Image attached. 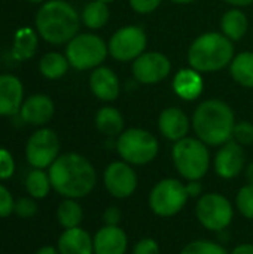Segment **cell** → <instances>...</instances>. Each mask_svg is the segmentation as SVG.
<instances>
[{"instance_id":"obj_1","label":"cell","mask_w":253,"mask_h":254,"mask_svg":"<svg viewBox=\"0 0 253 254\" xmlns=\"http://www.w3.org/2000/svg\"><path fill=\"white\" fill-rule=\"evenodd\" d=\"M52 190L63 198L84 199L97 186V170L92 162L81 153H61L48 168Z\"/></svg>"},{"instance_id":"obj_2","label":"cell","mask_w":253,"mask_h":254,"mask_svg":"<svg viewBox=\"0 0 253 254\" xmlns=\"http://www.w3.org/2000/svg\"><path fill=\"white\" fill-rule=\"evenodd\" d=\"M192 131L209 147H219L233 140L236 115L231 106L222 100H206L192 113Z\"/></svg>"},{"instance_id":"obj_3","label":"cell","mask_w":253,"mask_h":254,"mask_svg":"<svg viewBox=\"0 0 253 254\" xmlns=\"http://www.w3.org/2000/svg\"><path fill=\"white\" fill-rule=\"evenodd\" d=\"M81 15L66 0H48L39 7L34 24L37 34L51 45H67L81 27Z\"/></svg>"},{"instance_id":"obj_4","label":"cell","mask_w":253,"mask_h":254,"mask_svg":"<svg viewBox=\"0 0 253 254\" xmlns=\"http://www.w3.org/2000/svg\"><path fill=\"white\" fill-rule=\"evenodd\" d=\"M234 58V42L224 33L207 31L200 34L188 49L189 67L200 73H215L230 67Z\"/></svg>"},{"instance_id":"obj_5","label":"cell","mask_w":253,"mask_h":254,"mask_svg":"<svg viewBox=\"0 0 253 254\" xmlns=\"http://www.w3.org/2000/svg\"><path fill=\"white\" fill-rule=\"evenodd\" d=\"M210 147L197 137H185L171 147L173 167L183 182L203 180L212 168Z\"/></svg>"},{"instance_id":"obj_6","label":"cell","mask_w":253,"mask_h":254,"mask_svg":"<svg viewBox=\"0 0 253 254\" xmlns=\"http://www.w3.org/2000/svg\"><path fill=\"white\" fill-rule=\"evenodd\" d=\"M115 150L119 159L133 167L152 164L160 153V141L151 131L139 127L125 128L115 138Z\"/></svg>"},{"instance_id":"obj_7","label":"cell","mask_w":253,"mask_h":254,"mask_svg":"<svg viewBox=\"0 0 253 254\" xmlns=\"http://www.w3.org/2000/svg\"><path fill=\"white\" fill-rule=\"evenodd\" d=\"M191 201L186 185L179 177L158 180L148 193V208L160 219H171L180 214Z\"/></svg>"},{"instance_id":"obj_8","label":"cell","mask_w":253,"mask_h":254,"mask_svg":"<svg viewBox=\"0 0 253 254\" xmlns=\"http://www.w3.org/2000/svg\"><path fill=\"white\" fill-rule=\"evenodd\" d=\"M236 213L234 202L221 192H204L194 207L198 225L215 234L227 232L234 222Z\"/></svg>"},{"instance_id":"obj_9","label":"cell","mask_w":253,"mask_h":254,"mask_svg":"<svg viewBox=\"0 0 253 254\" xmlns=\"http://www.w3.org/2000/svg\"><path fill=\"white\" fill-rule=\"evenodd\" d=\"M70 67L75 70H94L100 67L109 55L107 43L94 33H78L66 46Z\"/></svg>"},{"instance_id":"obj_10","label":"cell","mask_w":253,"mask_h":254,"mask_svg":"<svg viewBox=\"0 0 253 254\" xmlns=\"http://www.w3.org/2000/svg\"><path fill=\"white\" fill-rule=\"evenodd\" d=\"M101 183L104 190L118 201L131 198L139 188V176L136 167L118 159L109 162L101 174Z\"/></svg>"},{"instance_id":"obj_11","label":"cell","mask_w":253,"mask_h":254,"mask_svg":"<svg viewBox=\"0 0 253 254\" xmlns=\"http://www.w3.org/2000/svg\"><path fill=\"white\" fill-rule=\"evenodd\" d=\"M61 144L57 132L51 128H39L25 144V159L31 168L48 170L61 155Z\"/></svg>"},{"instance_id":"obj_12","label":"cell","mask_w":253,"mask_h":254,"mask_svg":"<svg viewBox=\"0 0 253 254\" xmlns=\"http://www.w3.org/2000/svg\"><path fill=\"white\" fill-rule=\"evenodd\" d=\"M148 36L142 27L125 25L118 28L107 43L109 55L119 63H130L146 52Z\"/></svg>"},{"instance_id":"obj_13","label":"cell","mask_w":253,"mask_h":254,"mask_svg":"<svg viewBox=\"0 0 253 254\" xmlns=\"http://www.w3.org/2000/svg\"><path fill=\"white\" fill-rule=\"evenodd\" d=\"M131 71L136 82L143 85H155L169 77L171 73V61L163 52H143L133 61Z\"/></svg>"},{"instance_id":"obj_14","label":"cell","mask_w":253,"mask_h":254,"mask_svg":"<svg viewBox=\"0 0 253 254\" xmlns=\"http://www.w3.org/2000/svg\"><path fill=\"white\" fill-rule=\"evenodd\" d=\"M246 152L245 147L230 140L228 143L218 147L216 155L212 159V168L221 180H234L243 174L246 167Z\"/></svg>"},{"instance_id":"obj_15","label":"cell","mask_w":253,"mask_h":254,"mask_svg":"<svg viewBox=\"0 0 253 254\" xmlns=\"http://www.w3.org/2000/svg\"><path fill=\"white\" fill-rule=\"evenodd\" d=\"M94 254H127L130 249L128 234L122 226L103 225L92 235Z\"/></svg>"},{"instance_id":"obj_16","label":"cell","mask_w":253,"mask_h":254,"mask_svg":"<svg viewBox=\"0 0 253 254\" xmlns=\"http://www.w3.org/2000/svg\"><path fill=\"white\" fill-rule=\"evenodd\" d=\"M191 128V119L179 107H167L158 116V131L166 140L171 143L188 137Z\"/></svg>"},{"instance_id":"obj_17","label":"cell","mask_w":253,"mask_h":254,"mask_svg":"<svg viewBox=\"0 0 253 254\" xmlns=\"http://www.w3.org/2000/svg\"><path fill=\"white\" fill-rule=\"evenodd\" d=\"M55 113V104L46 94H33L24 100L19 109V118L24 124L33 127L46 125Z\"/></svg>"},{"instance_id":"obj_18","label":"cell","mask_w":253,"mask_h":254,"mask_svg":"<svg viewBox=\"0 0 253 254\" xmlns=\"http://www.w3.org/2000/svg\"><path fill=\"white\" fill-rule=\"evenodd\" d=\"M89 89L100 101L110 103L121 94V80L110 67L100 65L89 74Z\"/></svg>"},{"instance_id":"obj_19","label":"cell","mask_w":253,"mask_h":254,"mask_svg":"<svg viewBox=\"0 0 253 254\" xmlns=\"http://www.w3.org/2000/svg\"><path fill=\"white\" fill-rule=\"evenodd\" d=\"M24 103V86L15 74H0V116L9 118L19 113Z\"/></svg>"},{"instance_id":"obj_20","label":"cell","mask_w":253,"mask_h":254,"mask_svg":"<svg viewBox=\"0 0 253 254\" xmlns=\"http://www.w3.org/2000/svg\"><path fill=\"white\" fill-rule=\"evenodd\" d=\"M173 91L183 101H194L201 97L204 91L203 73L192 67L180 68L173 77Z\"/></svg>"},{"instance_id":"obj_21","label":"cell","mask_w":253,"mask_h":254,"mask_svg":"<svg viewBox=\"0 0 253 254\" xmlns=\"http://www.w3.org/2000/svg\"><path fill=\"white\" fill-rule=\"evenodd\" d=\"M60 254H94L92 235L82 226L64 229L57 241Z\"/></svg>"},{"instance_id":"obj_22","label":"cell","mask_w":253,"mask_h":254,"mask_svg":"<svg viewBox=\"0 0 253 254\" xmlns=\"http://www.w3.org/2000/svg\"><path fill=\"white\" fill-rule=\"evenodd\" d=\"M95 128L107 138H116L125 129V121L122 113L112 106H104L97 110L94 118Z\"/></svg>"},{"instance_id":"obj_23","label":"cell","mask_w":253,"mask_h":254,"mask_svg":"<svg viewBox=\"0 0 253 254\" xmlns=\"http://www.w3.org/2000/svg\"><path fill=\"white\" fill-rule=\"evenodd\" d=\"M221 30V33H224L230 40L239 42L249 30V19L240 7H233L222 15Z\"/></svg>"},{"instance_id":"obj_24","label":"cell","mask_w":253,"mask_h":254,"mask_svg":"<svg viewBox=\"0 0 253 254\" xmlns=\"http://www.w3.org/2000/svg\"><path fill=\"white\" fill-rule=\"evenodd\" d=\"M84 216L85 213L79 199H72V198H63V201L58 204L55 211L57 222L63 229L79 228L84 222Z\"/></svg>"},{"instance_id":"obj_25","label":"cell","mask_w":253,"mask_h":254,"mask_svg":"<svg viewBox=\"0 0 253 254\" xmlns=\"http://www.w3.org/2000/svg\"><path fill=\"white\" fill-rule=\"evenodd\" d=\"M37 45H39L37 33L30 27H21L13 37L12 55L18 61L30 60L36 54Z\"/></svg>"},{"instance_id":"obj_26","label":"cell","mask_w":253,"mask_h":254,"mask_svg":"<svg viewBox=\"0 0 253 254\" xmlns=\"http://www.w3.org/2000/svg\"><path fill=\"white\" fill-rule=\"evenodd\" d=\"M231 77L245 88L253 89V52L245 51L234 55L230 64Z\"/></svg>"},{"instance_id":"obj_27","label":"cell","mask_w":253,"mask_h":254,"mask_svg":"<svg viewBox=\"0 0 253 254\" xmlns=\"http://www.w3.org/2000/svg\"><path fill=\"white\" fill-rule=\"evenodd\" d=\"M70 64L67 57L60 52H46L39 60V71L43 77L49 80H57L66 76Z\"/></svg>"},{"instance_id":"obj_28","label":"cell","mask_w":253,"mask_h":254,"mask_svg":"<svg viewBox=\"0 0 253 254\" xmlns=\"http://www.w3.org/2000/svg\"><path fill=\"white\" fill-rule=\"evenodd\" d=\"M107 4L109 3H104L101 0H91L89 3H86L81 13L82 24H85V27H88L89 30L103 28L110 18V10Z\"/></svg>"},{"instance_id":"obj_29","label":"cell","mask_w":253,"mask_h":254,"mask_svg":"<svg viewBox=\"0 0 253 254\" xmlns=\"http://www.w3.org/2000/svg\"><path fill=\"white\" fill-rule=\"evenodd\" d=\"M51 190H52V185L48 171L40 168H31V171L25 177L27 195L39 201V199H45L51 193Z\"/></svg>"},{"instance_id":"obj_30","label":"cell","mask_w":253,"mask_h":254,"mask_svg":"<svg viewBox=\"0 0 253 254\" xmlns=\"http://www.w3.org/2000/svg\"><path fill=\"white\" fill-rule=\"evenodd\" d=\"M179 254H230V250L219 241L209 238H197L186 243Z\"/></svg>"},{"instance_id":"obj_31","label":"cell","mask_w":253,"mask_h":254,"mask_svg":"<svg viewBox=\"0 0 253 254\" xmlns=\"http://www.w3.org/2000/svg\"><path fill=\"white\" fill-rule=\"evenodd\" d=\"M234 207L236 211L246 220L253 222V185H243L237 189L234 196Z\"/></svg>"},{"instance_id":"obj_32","label":"cell","mask_w":253,"mask_h":254,"mask_svg":"<svg viewBox=\"0 0 253 254\" xmlns=\"http://www.w3.org/2000/svg\"><path fill=\"white\" fill-rule=\"evenodd\" d=\"M233 140L239 143L240 146H251L253 144V124L249 121H240L236 122L234 131H233Z\"/></svg>"},{"instance_id":"obj_33","label":"cell","mask_w":253,"mask_h":254,"mask_svg":"<svg viewBox=\"0 0 253 254\" xmlns=\"http://www.w3.org/2000/svg\"><path fill=\"white\" fill-rule=\"evenodd\" d=\"M13 213L21 217V219H31L36 216L37 213V202L34 198L31 196H22V198H18L15 201V208H13Z\"/></svg>"},{"instance_id":"obj_34","label":"cell","mask_w":253,"mask_h":254,"mask_svg":"<svg viewBox=\"0 0 253 254\" xmlns=\"http://www.w3.org/2000/svg\"><path fill=\"white\" fill-rule=\"evenodd\" d=\"M130 254H161V247L155 238L143 237L133 244Z\"/></svg>"},{"instance_id":"obj_35","label":"cell","mask_w":253,"mask_h":254,"mask_svg":"<svg viewBox=\"0 0 253 254\" xmlns=\"http://www.w3.org/2000/svg\"><path fill=\"white\" fill-rule=\"evenodd\" d=\"M13 174H15V159L12 153L7 149L0 147V182L9 180Z\"/></svg>"},{"instance_id":"obj_36","label":"cell","mask_w":253,"mask_h":254,"mask_svg":"<svg viewBox=\"0 0 253 254\" xmlns=\"http://www.w3.org/2000/svg\"><path fill=\"white\" fill-rule=\"evenodd\" d=\"M13 208H15V199L10 190L4 185H0V219L9 217L13 213Z\"/></svg>"},{"instance_id":"obj_37","label":"cell","mask_w":253,"mask_h":254,"mask_svg":"<svg viewBox=\"0 0 253 254\" xmlns=\"http://www.w3.org/2000/svg\"><path fill=\"white\" fill-rule=\"evenodd\" d=\"M122 216H124L122 210L118 205H109L103 210L101 220H103V225H107V226H121Z\"/></svg>"},{"instance_id":"obj_38","label":"cell","mask_w":253,"mask_h":254,"mask_svg":"<svg viewBox=\"0 0 253 254\" xmlns=\"http://www.w3.org/2000/svg\"><path fill=\"white\" fill-rule=\"evenodd\" d=\"M128 1L131 9L140 15H148L155 12L163 3V0H128Z\"/></svg>"},{"instance_id":"obj_39","label":"cell","mask_w":253,"mask_h":254,"mask_svg":"<svg viewBox=\"0 0 253 254\" xmlns=\"http://www.w3.org/2000/svg\"><path fill=\"white\" fill-rule=\"evenodd\" d=\"M186 185V192L191 199H198L204 193V186L201 180H192V182H185Z\"/></svg>"},{"instance_id":"obj_40","label":"cell","mask_w":253,"mask_h":254,"mask_svg":"<svg viewBox=\"0 0 253 254\" xmlns=\"http://www.w3.org/2000/svg\"><path fill=\"white\" fill-rule=\"evenodd\" d=\"M230 254H253V243H240L230 250Z\"/></svg>"},{"instance_id":"obj_41","label":"cell","mask_w":253,"mask_h":254,"mask_svg":"<svg viewBox=\"0 0 253 254\" xmlns=\"http://www.w3.org/2000/svg\"><path fill=\"white\" fill-rule=\"evenodd\" d=\"M243 176H245V179H246V183L253 185V161L246 164L245 171H243Z\"/></svg>"},{"instance_id":"obj_42","label":"cell","mask_w":253,"mask_h":254,"mask_svg":"<svg viewBox=\"0 0 253 254\" xmlns=\"http://www.w3.org/2000/svg\"><path fill=\"white\" fill-rule=\"evenodd\" d=\"M225 1L234 7H246V6H251L253 3V0H225Z\"/></svg>"},{"instance_id":"obj_43","label":"cell","mask_w":253,"mask_h":254,"mask_svg":"<svg viewBox=\"0 0 253 254\" xmlns=\"http://www.w3.org/2000/svg\"><path fill=\"white\" fill-rule=\"evenodd\" d=\"M34 254H60L58 253V250H57V246L54 247V246H43V247H40L37 252Z\"/></svg>"},{"instance_id":"obj_44","label":"cell","mask_w":253,"mask_h":254,"mask_svg":"<svg viewBox=\"0 0 253 254\" xmlns=\"http://www.w3.org/2000/svg\"><path fill=\"white\" fill-rule=\"evenodd\" d=\"M171 3H176V4H189V3H194L197 0H170Z\"/></svg>"},{"instance_id":"obj_45","label":"cell","mask_w":253,"mask_h":254,"mask_svg":"<svg viewBox=\"0 0 253 254\" xmlns=\"http://www.w3.org/2000/svg\"><path fill=\"white\" fill-rule=\"evenodd\" d=\"M30 3H43V0H27Z\"/></svg>"},{"instance_id":"obj_46","label":"cell","mask_w":253,"mask_h":254,"mask_svg":"<svg viewBox=\"0 0 253 254\" xmlns=\"http://www.w3.org/2000/svg\"><path fill=\"white\" fill-rule=\"evenodd\" d=\"M101 1H104V3H112V1H115V0H101Z\"/></svg>"}]
</instances>
